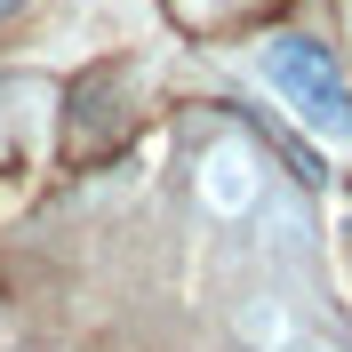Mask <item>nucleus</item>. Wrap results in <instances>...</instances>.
Returning <instances> with one entry per match:
<instances>
[{"label":"nucleus","instance_id":"f03ea898","mask_svg":"<svg viewBox=\"0 0 352 352\" xmlns=\"http://www.w3.org/2000/svg\"><path fill=\"white\" fill-rule=\"evenodd\" d=\"M200 200H208L217 217H248L264 200V153L248 136H217V144L200 153Z\"/></svg>","mask_w":352,"mask_h":352},{"label":"nucleus","instance_id":"7ed1b4c3","mask_svg":"<svg viewBox=\"0 0 352 352\" xmlns=\"http://www.w3.org/2000/svg\"><path fill=\"white\" fill-rule=\"evenodd\" d=\"M272 352H336V344H320V336H305V329H296L288 344H272Z\"/></svg>","mask_w":352,"mask_h":352},{"label":"nucleus","instance_id":"20e7f679","mask_svg":"<svg viewBox=\"0 0 352 352\" xmlns=\"http://www.w3.org/2000/svg\"><path fill=\"white\" fill-rule=\"evenodd\" d=\"M8 8H24V0H0V16H8Z\"/></svg>","mask_w":352,"mask_h":352},{"label":"nucleus","instance_id":"f257e3e1","mask_svg":"<svg viewBox=\"0 0 352 352\" xmlns=\"http://www.w3.org/2000/svg\"><path fill=\"white\" fill-rule=\"evenodd\" d=\"M256 80L272 88L312 136H329V144L352 136V80H344V65H336L312 32H272V41L256 48Z\"/></svg>","mask_w":352,"mask_h":352}]
</instances>
